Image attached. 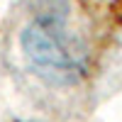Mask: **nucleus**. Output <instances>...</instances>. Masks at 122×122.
Returning a JSON list of instances; mask_svg holds the SVG:
<instances>
[{
	"instance_id": "1",
	"label": "nucleus",
	"mask_w": 122,
	"mask_h": 122,
	"mask_svg": "<svg viewBox=\"0 0 122 122\" xmlns=\"http://www.w3.org/2000/svg\"><path fill=\"white\" fill-rule=\"evenodd\" d=\"M22 51L39 76L56 83H68L81 76V59L71 51L66 39L61 37L59 25H46L34 20L20 34Z\"/></svg>"
},
{
	"instance_id": "2",
	"label": "nucleus",
	"mask_w": 122,
	"mask_h": 122,
	"mask_svg": "<svg viewBox=\"0 0 122 122\" xmlns=\"http://www.w3.org/2000/svg\"><path fill=\"white\" fill-rule=\"evenodd\" d=\"M29 3H32V10H34V20L46 22V25L64 27L71 12L68 0H29Z\"/></svg>"
}]
</instances>
